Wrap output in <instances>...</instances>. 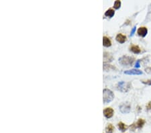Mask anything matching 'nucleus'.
I'll list each match as a JSON object with an SVG mask.
<instances>
[{
	"mask_svg": "<svg viewBox=\"0 0 151 133\" xmlns=\"http://www.w3.org/2000/svg\"><path fill=\"white\" fill-rule=\"evenodd\" d=\"M114 98V94L109 89H104L103 91V101L104 104H108Z\"/></svg>",
	"mask_w": 151,
	"mask_h": 133,
	"instance_id": "1",
	"label": "nucleus"
},
{
	"mask_svg": "<svg viewBox=\"0 0 151 133\" xmlns=\"http://www.w3.org/2000/svg\"><path fill=\"white\" fill-rule=\"evenodd\" d=\"M135 59L132 57H129V56H123L119 59V63L120 65L123 66H132L133 63L134 62Z\"/></svg>",
	"mask_w": 151,
	"mask_h": 133,
	"instance_id": "2",
	"label": "nucleus"
},
{
	"mask_svg": "<svg viewBox=\"0 0 151 133\" xmlns=\"http://www.w3.org/2000/svg\"><path fill=\"white\" fill-rule=\"evenodd\" d=\"M117 90L126 93L128 92L131 88V83L130 82H125V81H120L117 84Z\"/></svg>",
	"mask_w": 151,
	"mask_h": 133,
	"instance_id": "3",
	"label": "nucleus"
},
{
	"mask_svg": "<svg viewBox=\"0 0 151 133\" xmlns=\"http://www.w3.org/2000/svg\"><path fill=\"white\" fill-rule=\"evenodd\" d=\"M120 112L123 113V114H128L130 112L131 110V106L130 104L126 103V104H123L120 106Z\"/></svg>",
	"mask_w": 151,
	"mask_h": 133,
	"instance_id": "4",
	"label": "nucleus"
},
{
	"mask_svg": "<svg viewBox=\"0 0 151 133\" xmlns=\"http://www.w3.org/2000/svg\"><path fill=\"white\" fill-rule=\"evenodd\" d=\"M114 113V110L112 109V108H106L104 110V114L105 117L107 118H110L113 116Z\"/></svg>",
	"mask_w": 151,
	"mask_h": 133,
	"instance_id": "5",
	"label": "nucleus"
},
{
	"mask_svg": "<svg viewBox=\"0 0 151 133\" xmlns=\"http://www.w3.org/2000/svg\"><path fill=\"white\" fill-rule=\"evenodd\" d=\"M124 74L126 75H142V71H141L138 69H131V70L125 71H124Z\"/></svg>",
	"mask_w": 151,
	"mask_h": 133,
	"instance_id": "6",
	"label": "nucleus"
},
{
	"mask_svg": "<svg viewBox=\"0 0 151 133\" xmlns=\"http://www.w3.org/2000/svg\"><path fill=\"white\" fill-rule=\"evenodd\" d=\"M116 40H117L118 42H120L121 44H123V43H124V42L127 40V38H126V36L125 35H124V34H118L117 36H116Z\"/></svg>",
	"mask_w": 151,
	"mask_h": 133,
	"instance_id": "7",
	"label": "nucleus"
},
{
	"mask_svg": "<svg viewBox=\"0 0 151 133\" xmlns=\"http://www.w3.org/2000/svg\"><path fill=\"white\" fill-rule=\"evenodd\" d=\"M148 32V29L146 27H140L138 30V34L142 37H145Z\"/></svg>",
	"mask_w": 151,
	"mask_h": 133,
	"instance_id": "8",
	"label": "nucleus"
},
{
	"mask_svg": "<svg viewBox=\"0 0 151 133\" xmlns=\"http://www.w3.org/2000/svg\"><path fill=\"white\" fill-rule=\"evenodd\" d=\"M130 50L132 52H134V54H138L140 53L141 51L140 47H138V45H132L131 47H130Z\"/></svg>",
	"mask_w": 151,
	"mask_h": 133,
	"instance_id": "9",
	"label": "nucleus"
},
{
	"mask_svg": "<svg viewBox=\"0 0 151 133\" xmlns=\"http://www.w3.org/2000/svg\"><path fill=\"white\" fill-rule=\"evenodd\" d=\"M103 44L105 47H109L112 45V42L109 38L106 36H104L103 38Z\"/></svg>",
	"mask_w": 151,
	"mask_h": 133,
	"instance_id": "10",
	"label": "nucleus"
},
{
	"mask_svg": "<svg viewBox=\"0 0 151 133\" xmlns=\"http://www.w3.org/2000/svg\"><path fill=\"white\" fill-rule=\"evenodd\" d=\"M117 127L120 129V131H122V132H124L127 129H128V126L126 124H125L124 123L122 122H120L117 124Z\"/></svg>",
	"mask_w": 151,
	"mask_h": 133,
	"instance_id": "11",
	"label": "nucleus"
},
{
	"mask_svg": "<svg viewBox=\"0 0 151 133\" xmlns=\"http://www.w3.org/2000/svg\"><path fill=\"white\" fill-rule=\"evenodd\" d=\"M144 124H145V120H143V119L140 118V119L137 121V122L136 123V124H135L136 128H141L142 126H143Z\"/></svg>",
	"mask_w": 151,
	"mask_h": 133,
	"instance_id": "12",
	"label": "nucleus"
},
{
	"mask_svg": "<svg viewBox=\"0 0 151 133\" xmlns=\"http://www.w3.org/2000/svg\"><path fill=\"white\" fill-rule=\"evenodd\" d=\"M115 14V11L113 9H109L107 10L105 13V16L109 17V18H112L113 16H114Z\"/></svg>",
	"mask_w": 151,
	"mask_h": 133,
	"instance_id": "13",
	"label": "nucleus"
},
{
	"mask_svg": "<svg viewBox=\"0 0 151 133\" xmlns=\"http://www.w3.org/2000/svg\"><path fill=\"white\" fill-rule=\"evenodd\" d=\"M114 131V126L112 124H109L105 128V131L107 133H112Z\"/></svg>",
	"mask_w": 151,
	"mask_h": 133,
	"instance_id": "14",
	"label": "nucleus"
},
{
	"mask_svg": "<svg viewBox=\"0 0 151 133\" xmlns=\"http://www.w3.org/2000/svg\"><path fill=\"white\" fill-rule=\"evenodd\" d=\"M115 69L116 68L114 67H112V65H109L108 66V65H104V71H108V70H110V69Z\"/></svg>",
	"mask_w": 151,
	"mask_h": 133,
	"instance_id": "15",
	"label": "nucleus"
},
{
	"mask_svg": "<svg viewBox=\"0 0 151 133\" xmlns=\"http://www.w3.org/2000/svg\"><path fill=\"white\" fill-rule=\"evenodd\" d=\"M120 6H121V1H116L114 3V8L117 10V9H119L120 8Z\"/></svg>",
	"mask_w": 151,
	"mask_h": 133,
	"instance_id": "16",
	"label": "nucleus"
},
{
	"mask_svg": "<svg viewBox=\"0 0 151 133\" xmlns=\"http://www.w3.org/2000/svg\"><path fill=\"white\" fill-rule=\"evenodd\" d=\"M142 83L144 84H146V85H151V79H147V80H142Z\"/></svg>",
	"mask_w": 151,
	"mask_h": 133,
	"instance_id": "17",
	"label": "nucleus"
},
{
	"mask_svg": "<svg viewBox=\"0 0 151 133\" xmlns=\"http://www.w3.org/2000/svg\"><path fill=\"white\" fill-rule=\"evenodd\" d=\"M136 26H134V28H132V31H131L130 36H132L134 34V33H135V32H136Z\"/></svg>",
	"mask_w": 151,
	"mask_h": 133,
	"instance_id": "18",
	"label": "nucleus"
},
{
	"mask_svg": "<svg viewBox=\"0 0 151 133\" xmlns=\"http://www.w3.org/2000/svg\"><path fill=\"white\" fill-rule=\"evenodd\" d=\"M145 71H146L147 73H149V74H151V67L146 68V69H145Z\"/></svg>",
	"mask_w": 151,
	"mask_h": 133,
	"instance_id": "19",
	"label": "nucleus"
},
{
	"mask_svg": "<svg viewBox=\"0 0 151 133\" xmlns=\"http://www.w3.org/2000/svg\"><path fill=\"white\" fill-rule=\"evenodd\" d=\"M140 60H137L136 62V65H135V67L136 68H139L140 67Z\"/></svg>",
	"mask_w": 151,
	"mask_h": 133,
	"instance_id": "20",
	"label": "nucleus"
},
{
	"mask_svg": "<svg viewBox=\"0 0 151 133\" xmlns=\"http://www.w3.org/2000/svg\"><path fill=\"white\" fill-rule=\"evenodd\" d=\"M146 108L147 110H151V102H149V104L146 106Z\"/></svg>",
	"mask_w": 151,
	"mask_h": 133,
	"instance_id": "21",
	"label": "nucleus"
}]
</instances>
